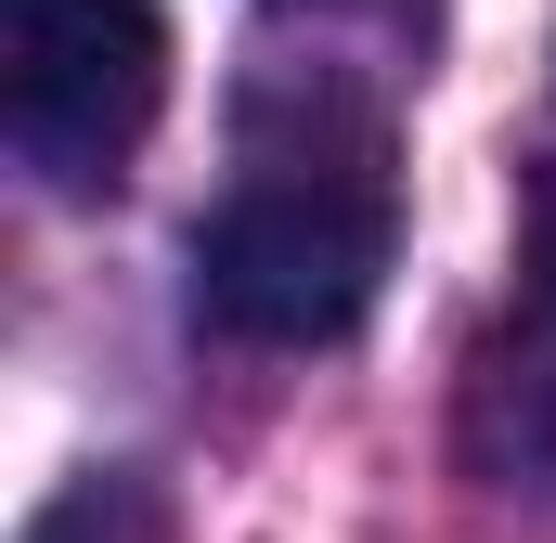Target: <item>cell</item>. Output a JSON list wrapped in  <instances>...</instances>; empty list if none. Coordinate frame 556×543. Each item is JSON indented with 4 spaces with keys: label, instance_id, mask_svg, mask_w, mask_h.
Instances as JSON below:
<instances>
[{
    "label": "cell",
    "instance_id": "obj_1",
    "mask_svg": "<svg viewBox=\"0 0 556 543\" xmlns=\"http://www.w3.org/2000/svg\"><path fill=\"white\" fill-rule=\"evenodd\" d=\"M389 247H402V181H389L376 104L260 91L220 207L194 220V298L260 350H324L376 311Z\"/></svg>",
    "mask_w": 556,
    "mask_h": 543
},
{
    "label": "cell",
    "instance_id": "obj_2",
    "mask_svg": "<svg viewBox=\"0 0 556 543\" xmlns=\"http://www.w3.org/2000/svg\"><path fill=\"white\" fill-rule=\"evenodd\" d=\"M168 104L155 0H0V117L52 194H104Z\"/></svg>",
    "mask_w": 556,
    "mask_h": 543
},
{
    "label": "cell",
    "instance_id": "obj_3",
    "mask_svg": "<svg viewBox=\"0 0 556 543\" xmlns=\"http://www.w3.org/2000/svg\"><path fill=\"white\" fill-rule=\"evenodd\" d=\"M466 453L492 479H544L556 466V207H544V233H531V260H518L505 337L466 376Z\"/></svg>",
    "mask_w": 556,
    "mask_h": 543
}]
</instances>
